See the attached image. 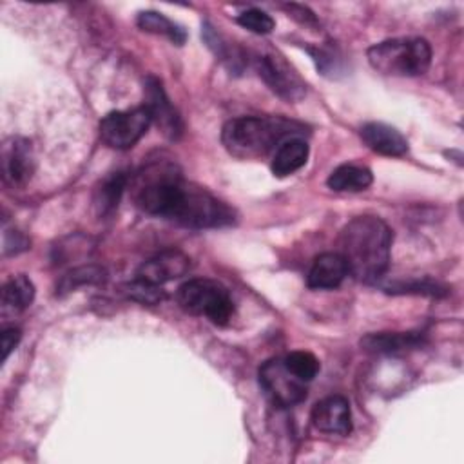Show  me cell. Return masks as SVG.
I'll return each mask as SVG.
<instances>
[{
	"label": "cell",
	"instance_id": "1",
	"mask_svg": "<svg viewBox=\"0 0 464 464\" xmlns=\"http://www.w3.org/2000/svg\"><path fill=\"white\" fill-rule=\"evenodd\" d=\"M134 205L150 216L188 228H219L236 221L234 210L201 187L187 183L174 163L156 161L132 181Z\"/></svg>",
	"mask_w": 464,
	"mask_h": 464
},
{
	"label": "cell",
	"instance_id": "2",
	"mask_svg": "<svg viewBox=\"0 0 464 464\" xmlns=\"http://www.w3.org/2000/svg\"><path fill=\"white\" fill-rule=\"evenodd\" d=\"M393 234L377 216L350 219L339 236V254L346 261L348 274L362 283L379 281L390 266Z\"/></svg>",
	"mask_w": 464,
	"mask_h": 464
},
{
	"label": "cell",
	"instance_id": "3",
	"mask_svg": "<svg viewBox=\"0 0 464 464\" xmlns=\"http://www.w3.org/2000/svg\"><path fill=\"white\" fill-rule=\"evenodd\" d=\"M303 132L301 123L283 116H239L223 125L221 141L239 160H259Z\"/></svg>",
	"mask_w": 464,
	"mask_h": 464
},
{
	"label": "cell",
	"instance_id": "4",
	"mask_svg": "<svg viewBox=\"0 0 464 464\" xmlns=\"http://www.w3.org/2000/svg\"><path fill=\"white\" fill-rule=\"evenodd\" d=\"M370 65L390 76H420L430 69L431 47L424 38H390L366 51Z\"/></svg>",
	"mask_w": 464,
	"mask_h": 464
},
{
	"label": "cell",
	"instance_id": "5",
	"mask_svg": "<svg viewBox=\"0 0 464 464\" xmlns=\"http://www.w3.org/2000/svg\"><path fill=\"white\" fill-rule=\"evenodd\" d=\"M178 303L185 312L203 315L219 326L227 324L234 314V301L228 290L221 283L207 277L185 281L178 288Z\"/></svg>",
	"mask_w": 464,
	"mask_h": 464
},
{
	"label": "cell",
	"instance_id": "6",
	"mask_svg": "<svg viewBox=\"0 0 464 464\" xmlns=\"http://www.w3.org/2000/svg\"><path fill=\"white\" fill-rule=\"evenodd\" d=\"M254 67L259 78L286 102H297L306 92V83L277 51L254 53Z\"/></svg>",
	"mask_w": 464,
	"mask_h": 464
},
{
	"label": "cell",
	"instance_id": "7",
	"mask_svg": "<svg viewBox=\"0 0 464 464\" xmlns=\"http://www.w3.org/2000/svg\"><path fill=\"white\" fill-rule=\"evenodd\" d=\"M152 123L147 107L132 111H112L100 121V136L105 145L116 150L130 149Z\"/></svg>",
	"mask_w": 464,
	"mask_h": 464
},
{
	"label": "cell",
	"instance_id": "8",
	"mask_svg": "<svg viewBox=\"0 0 464 464\" xmlns=\"http://www.w3.org/2000/svg\"><path fill=\"white\" fill-rule=\"evenodd\" d=\"M259 386L266 397L281 406L290 408L306 397V386L283 362V359H268L259 368Z\"/></svg>",
	"mask_w": 464,
	"mask_h": 464
},
{
	"label": "cell",
	"instance_id": "9",
	"mask_svg": "<svg viewBox=\"0 0 464 464\" xmlns=\"http://www.w3.org/2000/svg\"><path fill=\"white\" fill-rule=\"evenodd\" d=\"M145 107L150 114V120L161 130V134L169 140H179L183 134V121L172 102L169 100L161 82L154 76L145 80Z\"/></svg>",
	"mask_w": 464,
	"mask_h": 464
},
{
	"label": "cell",
	"instance_id": "10",
	"mask_svg": "<svg viewBox=\"0 0 464 464\" xmlns=\"http://www.w3.org/2000/svg\"><path fill=\"white\" fill-rule=\"evenodd\" d=\"M34 172V156L25 138L13 136L2 147V176L11 187H24Z\"/></svg>",
	"mask_w": 464,
	"mask_h": 464
},
{
	"label": "cell",
	"instance_id": "11",
	"mask_svg": "<svg viewBox=\"0 0 464 464\" xmlns=\"http://www.w3.org/2000/svg\"><path fill=\"white\" fill-rule=\"evenodd\" d=\"M188 266H190V259L187 254L179 250H163L140 265L136 272L138 276L136 279L161 286L163 283H169L187 274Z\"/></svg>",
	"mask_w": 464,
	"mask_h": 464
},
{
	"label": "cell",
	"instance_id": "12",
	"mask_svg": "<svg viewBox=\"0 0 464 464\" xmlns=\"http://www.w3.org/2000/svg\"><path fill=\"white\" fill-rule=\"evenodd\" d=\"M312 424L323 433L348 435L352 431L350 402L343 395H330L312 408Z\"/></svg>",
	"mask_w": 464,
	"mask_h": 464
},
{
	"label": "cell",
	"instance_id": "13",
	"mask_svg": "<svg viewBox=\"0 0 464 464\" xmlns=\"http://www.w3.org/2000/svg\"><path fill=\"white\" fill-rule=\"evenodd\" d=\"M424 344L420 332H375L361 339V348L377 355H399Z\"/></svg>",
	"mask_w": 464,
	"mask_h": 464
},
{
	"label": "cell",
	"instance_id": "14",
	"mask_svg": "<svg viewBox=\"0 0 464 464\" xmlns=\"http://www.w3.org/2000/svg\"><path fill=\"white\" fill-rule=\"evenodd\" d=\"M348 276L346 261L339 252H324L317 256L308 270L306 283L315 290L337 288Z\"/></svg>",
	"mask_w": 464,
	"mask_h": 464
},
{
	"label": "cell",
	"instance_id": "15",
	"mask_svg": "<svg viewBox=\"0 0 464 464\" xmlns=\"http://www.w3.org/2000/svg\"><path fill=\"white\" fill-rule=\"evenodd\" d=\"M362 141L382 156H404L408 152V140L395 129L381 121H370L361 127Z\"/></svg>",
	"mask_w": 464,
	"mask_h": 464
},
{
	"label": "cell",
	"instance_id": "16",
	"mask_svg": "<svg viewBox=\"0 0 464 464\" xmlns=\"http://www.w3.org/2000/svg\"><path fill=\"white\" fill-rule=\"evenodd\" d=\"M310 147L303 138H290L283 141L272 158V172L277 178H286L297 172L308 161Z\"/></svg>",
	"mask_w": 464,
	"mask_h": 464
},
{
	"label": "cell",
	"instance_id": "17",
	"mask_svg": "<svg viewBox=\"0 0 464 464\" xmlns=\"http://www.w3.org/2000/svg\"><path fill=\"white\" fill-rule=\"evenodd\" d=\"M127 181H129L127 172L116 170V172H111L107 178H103V181L96 187L92 203L100 218H107L118 208V203L127 187Z\"/></svg>",
	"mask_w": 464,
	"mask_h": 464
},
{
	"label": "cell",
	"instance_id": "18",
	"mask_svg": "<svg viewBox=\"0 0 464 464\" xmlns=\"http://www.w3.org/2000/svg\"><path fill=\"white\" fill-rule=\"evenodd\" d=\"M373 174L370 169L344 163L332 170V174L326 179V185L335 192H359L372 185Z\"/></svg>",
	"mask_w": 464,
	"mask_h": 464
},
{
	"label": "cell",
	"instance_id": "19",
	"mask_svg": "<svg viewBox=\"0 0 464 464\" xmlns=\"http://www.w3.org/2000/svg\"><path fill=\"white\" fill-rule=\"evenodd\" d=\"M34 299V285L24 274L13 276L2 286V314H18Z\"/></svg>",
	"mask_w": 464,
	"mask_h": 464
},
{
	"label": "cell",
	"instance_id": "20",
	"mask_svg": "<svg viewBox=\"0 0 464 464\" xmlns=\"http://www.w3.org/2000/svg\"><path fill=\"white\" fill-rule=\"evenodd\" d=\"M136 24L141 31L167 36L176 45H181L187 40V31L179 24L172 22L170 18H167L163 13H158V11H141L136 18Z\"/></svg>",
	"mask_w": 464,
	"mask_h": 464
},
{
	"label": "cell",
	"instance_id": "21",
	"mask_svg": "<svg viewBox=\"0 0 464 464\" xmlns=\"http://www.w3.org/2000/svg\"><path fill=\"white\" fill-rule=\"evenodd\" d=\"M102 281H105V270L102 266H96V265L76 266L62 276V279L58 281L56 292L67 294V292L76 290L82 285H96Z\"/></svg>",
	"mask_w": 464,
	"mask_h": 464
},
{
	"label": "cell",
	"instance_id": "22",
	"mask_svg": "<svg viewBox=\"0 0 464 464\" xmlns=\"http://www.w3.org/2000/svg\"><path fill=\"white\" fill-rule=\"evenodd\" d=\"M386 292L390 294H420V295H446L448 294V286H444L439 281L433 279H410V281H395L384 286Z\"/></svg>",
	"mask_w": 464,
	"mask_h": 464
},
{
	"label": "cell",
	"instance_id": "23",
	"mask_svg": "<svg viewBox=\"0 0 464 464\" xmlns=\"http://www.w3.org/2000/svg\"><path fill=\"white\" fill-rule=\"evenodd\" d=\"M285 366L303 382H308L312 381L319 370H321V364H319V359L310 353V352H304V350H297V352H290L285 359H283Z\"/></svg>",
	"mask_w": 464,
	"mask_h": 464
},
{
	"label": "cell",
	"instance_id": "24",
	"mask_svg": "<svg viewBox=\"0 0 464 464\" xmlns=\"http://www.w3.org/2000/svg\"><path fill=\"white\" fill-rule=\"evenodd\" d=\"M236 20L241 27H245L256 34H268L276 27L274 18L268 13L256 9V7L243 11L241 14H237Z\"/></svg>",
	"mask_w": 464,
	"mask_h": 464
},
{
	"label": "cell",
	"instance_id": "25",
	"mask_svg": "<svg viewBox=\"0 0 464 464\" xmlns=\"http://www.w3.org/2000/svg\"><path fill=\"white\" fill-rule=\"evenodd\" d=\"M125 294L130 299H136V301H140L143 304H156V303H160L165 297L161 288H158L156 285L145 283L141 279H136L134 283H129L125 286Z\"/></svg>",
	"mask_w": 464,
	"mask_h": 464
},
{
	"label": "cell",
	"instance_id": "26",
	"mask_svg": "<svg viewBox=\"0 0 464 464\" xmlns=\"http://www.w3.org/2000/svg\"><path fill=\"white\" fill-rule=\"evenodd\" d=\"M29 248V239L18 230H7L4 234V252L5 254H18Z\"/></svg>",
	"mask_w": 464,
	"mask_h": 464
},
{
	"label": "cell",
	"instance_id": "27",
	"mask_svg": "<svg viewBox=\"0 0 464 464\" xmlns=\"http://www.w3.org/2000/svg\"><path fill=\"white\" fill-rule=\"evenodd\" d=\"M20 337H22V332H20V328H14V326L5 328V330L2 332V339H0V346H2V361H7L9 353L18 346Z\"/></svg>",
	"mask_w": 464,
	"mask_h": 464
},
{
	"label": "cell",
	"instance_id": "28",
	"mask_svg": "<svg viewBox=\"0 0 464 464\" xmlns=\"http://www.w3.org/2000/svg\"><path fill=\"white\" fill-rule=\"evenodd\" d=\"M285 9L290 13L292 18L299 20L301 24H306V25H315V24H317L315 14H314L308 7H304V5H299V4H286Z\"/></svg>",
	"mask_w": 464,
	"mask_h": 464
}]
</instances>
